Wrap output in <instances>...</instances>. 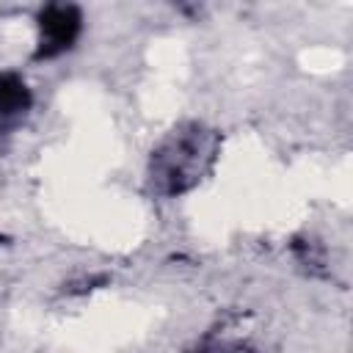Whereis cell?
Listing matches in <instances>:
<instances>
[{
    "mask_svg": "<svg viewBox=\"0 0 353 353\" xmlns=\"http://www.w3.org/2000/svg\"><path fill=\"white\" fill-rule=\"evenodd\" d=\"M28 102H30V97H28L25 83H19L11 74H3L0 77V116H14V113L25 110Z\"/></svg>",
    "mask_w": 353,
    "mask_h": 353,
    "instance_id": "cell-2",
    "label": "cell"
},
{
    "mask_svg": "<svg viewBox=\"0 0 353 353\" xmlns=\"http://www.w3.org/2000/svg\"><path fill=\"white\" fill-rule=\"evenodd\" d=\"M80 30V17L74 8L66 6H52L41 14V47H39V58H52L58 52H63L74 36Z\"/></svg>",
    "mask_w": 353,
    "mask_h": 353,
    "instance_id": "cell-1",
    "label": "cell"
}]
</instances>
